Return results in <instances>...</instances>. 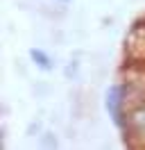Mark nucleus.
<instances>
[{"label":"nucleus","instance_id":"f257e3e1","mask_svg":"<svg viewBox=\"0 0 145 150\" xmlns=\"http://www.w3.org/2000/svg\"><path fill=\"white\" fill-rule=\"evenodd\" d=\"M30 55H32V59H34L36 64L41 66V68H43V71H48V68H50V57H45L43 52H41V50H32V52H30Z\"/></svg>","mask_w":145,"mask_h":150}]
</instances>
